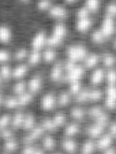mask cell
Segmentation results:
<instances>
[{
    "instance_id": "obj_6",
    "label": "cell",
    "mask_w": 116,
    "mask_h": 154,
    "mask_svg": "<svg viewBox=\"0 0 116 154\" xmlns=\"http://www.w3.org/2000/svg\"><path fill=\"white\" fill-rule=\"evenodd\" d=\"M81 4L92 15H98L102 11L104 0H82Z\"/></svg>"
},
{
    "instance_id": "obj_25",
    "label": "cell",
    "mask_w": 116,
    "mask_h": 154,
    "mask_svg": "<svg viewBox=\"0 0 116 154\" xmlns=\"http://www.w3.org/2000/svg\"><path fill=\"white\" fill-rule=\"evenodd\" d=\"M25 116L22 112H17L13 116L11 119V125L13 128L17 129L20 127H22L24 119Z\"/></svg>"
},
{
    "instance_id": "obj_44",
    "label": "cell",
    "mask_w": 116,
    "mask_h": 154,
    "mask_svg": "<svg viewBox=\"0 0 116 154\" xmlns=\"http://www.w3.org/2000/svg\"><path fill=\"white\" fill-rule=\"evenodd\" d=\"M104 112L99 107H94L90 109L89 111V115L93 118H97L99 116L102 115Z\"/></svg>"
},
{
    "instance_id": "obj_45",
    "label": "cell",
    "mask_w": 116,
    "mask_h": 154,
    "mask_svg": "<svg viewBox=\"0 0 116 154\" xmlns=\"http://www.w3.org/2000/svg\"><path fill=\"white\" fill-rule=\"evenodd\" d=\"M22 152L25 154H42L43 151L39 148H37L33 146H27L23 149Z\"/></svg>"
},
{
    "instance_id": "obj_35",
    "label": "cell",
    "mask_w": 116,
    "mask_h": 154,
    "mask_svg": "<svg viewBox=\"0 0 116 154\" xmlns=\"http://www.w3.org/2000/svg\"><path fill=\"white\" fill-rule=\"evenodd\" d=\"M42 127L44 130H47L50 131H53L56 130L58 127L54 123L53 119H45L42 122Z\"/></svg>"
},
{
    "instance_id": "obj_42",
    "label": "cell",
    "mask_w": 116,
    "mask_h": 154,
    "mask_svg": "<svg viewBox=\"0 0 116 154\" xmlns=\"http://www.w3.org/2000/svg\"><path fill=\"white\" fill-rule=\"evenodd\" d=\"M70 91L73 94H77L81 91V85L79 81L70 82Z\"/></svg>"
},
{
    "instance_id": "obj_13",
    "label": "cell",
    "mask_w": 116,
    "mask_h": 154,
    "mask_svg": "<svg viewBox=\"0 0 116 154\" xmlns=\"http://www.w3.org/2000/svg\"><path fill=\"white\" fill-rule=\"evenodd\" d=\"M102 11L104 14L116 17V1L107 0L104 4Z\"/></svg>"
},
{
    "instance_id": "obj_14",
    "label": "cell",
    "mask_w": 116,
    "mask_h": 154,
    "mask_svg": "<svg viewBox=\"0 0 116 154\" xmlns=\"http://www.w3.org/2000/svg\"><path fill=\"white\" fill-rule=\"evenodd\" d=\"M27 59L30 65L36 66L42 60V53L41 51L31 50L28 53Z\"/></svg>"
},
{
    "instance_id": "obj_34",
    "label": "cell",
    "mask_w": 116,
    "mask_h": 154,
    "mask_svg": "<svg viewBox=\"0 0 116 154\" xmlns=\"http://www.w3.org/2000/svg\"><path fill=\"white\" fill-rule=\"evenodd\" d=\"M96 145L94 142L91 140H88L83 145L81 149L82 154H92L95 150Z\"/></svg>"
},
{
    "instance_id": "obj_33",
    "label": "cell",
    "mask_w": 116,
    "mask_h": 154,
    "mask_svg": "<svg viewBox=\"0 0 116 154\" xmlns=\"http://www.w3.org/2000/svg\"><path fill=\"white\" fill-rule=\"evenodd\" d=\"M79 126L76 124H70L65 128V133L68 136H73L79 132Z\"/></svg>"
},
{
    "instance_id": "obj_31",
    "label": "cell",
    "mask_w": 116,
    "mask_h": 154,
    "mask_svg": "<svg viewBox=\"0 0 116 154\" xmlns=\"http://www.w3.org/2000/svg\"><path fill=\"white\" fill-rule=\"evenodd\" d=\"M29 51L25 47L18 48L14 53V59L17 61H21L27 58Z\"/></svg>"
},
{
    "instance_id": "obj_7",
    "label": "cell",
    "mask_w": 116,
    "mask_h": 154,
    "mask_svg": "<svg viewBox=\"0 0 116 154\" xmlns=\"http://www.w3.org/2000/svg\"><path fill=\"white\" fill-rule=\"evenodd\" d=\"M12 28L7 23H0V44L7 45L11 42L13 39Z\"/></svg>"
},
{
    "instance_id": "obj_48",
    "label": "cell",
    "mask_w": 116,
    "mask_h": 154,
    "mask_svg": "<svg viewBox=\"0 0 116 154\" xmlns=\"http://www.w3.org/2000/svg\"><path fill=\"white\" fill-rule=\"evenodd\" d=\"M116 98L107 96L105 104L107 108L110 109H113L116 108Z\"/></svg>"
},
{
    "instance_id": "obj_8",
    "label": "cell",
    "mask_w": 116,
    "mask_h": 154,
    "mask_svg": "<svg viewBox=\"0 0 116 154\" xmlns=\"http://www.w3.org/2000/svg\"><path fill=\"white\" fill-rule=\"evenodd\" d=\"M55 1H57V0H34L33 5L38 13L45 15L47 10Z\"/></svg>"
},
{
    "instance_id": "obj_20",
    "label": "cell",
    "mask_w": 116,
    "mask_h": 154,
    "mask_svg": "<svg viewBox=\"0 0 116 154\" xmlns=\"http://www.w3.org/2000/svg\"><path fill=\"white\" fill-rule=\"evenodd\" d=\"M28 70V66L25 64H20L16 66L14 69L12 70L11 77L14 78H20L24 77L27 73Z\"/></svg>"
},
{
    "instance_id": "obj_32",
    "label": "cell",
    "mask_w": 116,
    "mask_h": 154,
    "mask_svg": "<svg viewBox=\"0 0 116 154\" xmlns=\"http://www.w3.org/2000/svg\"><path fill=\"white\" fill-rule=\"evenodd\" d=\"M11 58V54L8 50L0 48V65L7 63Z\"/></svg>"
},
{
    "instance_id": "obj_10",
    "label": "cell",
    "mask_w": 116,
    "mask_h": 154,
    "mask_svg": "<svg viewBox=\"0 0 116 154\" xmlns=\"http://www.w3.org/2000/svg\"><path fill=\"white\" fill-rule=\"evenodd\" d=\"M55 97L52 93H47L41 99V105L44 111H50L55 106Z\"/></svg>"
},
{
    "instance_id": "obj_56",
    "label": "cell",
    "mask_w": 116,
    "mask_h": 154,
    "mask_svg": "<svg viewBox=\"0 0 116 154\" xmlns=\"http://www.w3.org/2000/svg\"><path fill=\"white\" fill-rule=\"evenodd\" d=\"M1 81H2V79H1V78H0V84H1Z\"/></svg>"
},
{
    "instance_id": "obj_27",
    "label": "cell",
    "mask_w": 116,
    "mask_h": 154,
    "mask_svg": "<svg viewBox=\"0 0 116 154\" xmlns=\"http://www.w3.org/2000/svg\"><path fill=\"white\" fill-rule=\"evenodd\" d=\"M64 149L68 153H74L77 149L76 143L72 139H66L62 143Z\"/></svg>"
},
{
    "instance_id": "obj_40",
    "label": "cell",
    "mask_w": 116,
    "mask_h": 154,
    "mask_svg": "<svg viewBox=\"0 0 116 154\" xmlns=\"http://www.w3.org/2000/svg\"><path fill=\"white\" fill-rule=\"evenodd\" d=\"M70 96L68 93L64 92L62 94H60V96L59 97L58 102L59 105L62 106H65L68 105L70 103Z\"/></svg>"
},
{
    "instance_id": "obj_57",
    "label": "cell",
    "mask_w": 116,
    "mask_h": 154,
    "mask_svg": "<svg viewBox=\"0 0 116 154\" xmlns=\"http://www.w3.org/2000/svg\"><path fill=\"white\" fill-rule=\"evenodd\" d=\"M113 1H116V0H113Z\"/></svg>"
},
{
    "instance_id": "obj_2",
    "label": "cell",
    "mask_w": 116,
    "mask_h": 154,
    "mask_svg": "<svg viewBox=\"0 0 116 154\" xmlns=\"http://www.w3.org/2000/svg\"><path fill=\"white\" fill-rule=\"evenodd\" d=\"M45 16L56 22H64L70 16V7L60 1H55L47 10Z\"/></svg>"
},
{
    "instance_id": "obj_38",
    "label": "cell",
    "mask_w": 116,
    "mask_h": 154,
    "mask_svg": "<svg viewBox=\"0 0 116 154\" xmlns=\"http://www.w3.org/2000/svg\"><path fill=\"white\" fill-rule=\"evenodd\" d=\"M44 148L48 150H52L55 147V141L54 139L51 136H47L44 138L43 140Z\"/></svg>"
},
{
    "instance_id": "obj_1",
    "label": "cell",
    "mask_w": 116,
    "mask_h": 154,
    "mask_svg": "<svg viewBox=\"0 0 116 154\" xmlns=\"http://www.w3.org/2000/svg\"><path fill=\"white\" fill-rule=\"evenodd\" d=\"M68 35V28L64 22H56L47 34V47L57 48L61 46Z\"/></svg>"
},
{
    "instance_id": "obj_24",
    "label": "cell",
    "mask_w": 116,
    "mask_h": 154,
    "mask_svg": "<svg viewBox=\"0 0 116 154\" xmlns=\"http://www.w3.org/2000/svg\"><path fill=\"white\" fill-rule=\"evenodd\" d=\"M101 59L104 65L108 68L113 67L116 63L115 56L110 53H104V55L101 56Z\"/></svg>"
},
{
    "instance_id": "obj_21",
    "label": "cell",
    "mask_w": 116,
    "mask_h": 154,
    "mask_svg": "<svg viewBox=\"0 0 116 154\" xmlns=\"http://www.w3.org/2000/svg\"><path fill=\"white\" fill-rule=\"evenodd\" d=\"M105 76L104 71L102 68L95 70L91 75V82L93 84L96 85L102 82Z\"/></svg>"
},
{
    "instance_id": "obj_11",
    "label": "cell",
    "mask_w": 116,
    "mask_h": 154,
    "mask_svg": "<svg viewBox=\"0 0 116 154\" xmlns=\"http://www.w3.org/2000/svg\"><path fill=\"white\" fill-rule=\"evenodd\" d=\"M84 68L80 65H76V66L71 71L67 72L68 74L67 76V79L69 82L79 81L84 74Z\"/></svg>"
},
{
    "instance_id": "obj_43",
    "label": "cell",
    "mask_w": 116,
    "mask_h": 154,
    "mask_svg": "<svg viewBox=\"0 0 116 154\" xmlns=\"http://www.w3.org/2000/svg\"><path fill=\"white\" fill-rule=\"evenodd\" d=\"M55 125L58 127L62 125L65 122V116L62 114H58L52 119Z\"/></svg>"
},
{
    "instance_id": "obj_37",
    "label": "cell",
    "mask_w": 116,
    "mask_h": 154,
    "mask_svg": "<svg viewBox=\"0 0 116 154\" xmlns=\"http://www.w3.org/2000/svg\"><path fill=\"white\" fill-rule=\"evenodd\" d=\"M89 101H97L102 98V93L100 90H89Z\"/></svg>"
},
{
    "instance_id": "obj_19",
    "label": "cell",
    "mask_w": 116,
    "mask_h": 154,
    "mask_svg": "<svg viewBox=\"0 0 116 154\" xmlns=\"http://www.w3.org/2000/svg\"><path fill=\"white\" fill-rule=\"evenodd\" d=\"M42 87L41 78L37 75L32 78L29 82V88L32 93L39 91Z\"/></svg>"
},
{
    "instance_id": "obj_29",
    "label": "cell",
    "mask_w": 116,
    "mask_h": 154,
    "mask_svg": "<svg viewBox=\"0 0 116 154\" xmlns=\"http://www.w3.org/2000/svg\"><path fill=\"white\" fill-rule=\"evenodd\" d=\"M35 124V119L33 115L28 114L27 116H25L22 127L23 128L26 130H32L34 128Z\"/></svg>"
},
{
    "instance_id": "obj_50",
    "label": "cell",
    "mask_w": 116,
    "mask_h": 154,
    "mask_svg": "<svg viewBox=\"0 0 116 154\" xmlns=\"http://www.w3.org/2000/svg\"><path fill=\"white\" fill-rule=\"evenodd\" d=\"M107 96L116 98V88L114 85L109 84L107 90Z\"/></svg>"
},
{
    "instance_id": "obj_49",
    "label": "cell",
    "mask_w": 116,
    "mask_h": 154,
    "mask_svg": "<svg viewBox=\"0 0 116 154\" xmlns=\"http://www.w3.org/2000/svg\"><path fill=\"white\" fill-rule=\"evenodd\" d=\"M108 121V117L105 114H103L102 115L99 116L97 118H96V123L101 125L104 127H105Z\"/></svg>"
},
{
    "instance_id": "obj_55",
    "label": "cell",
    "mask_w": 116,
    "mask_h": 154,
    "mask_svg": "<svg viewBox=\"0 0 116 154\" xmlns=\"http://www.w3.org/2000/svg\"><path fill=\"white\" fill-rule=\"evenodd\" d=\"M3 100H4V98H3L2 96L1 95V94H0V106L2 105V103H3Z\"/></svg>"
},
{
    "instance_id": "obj_4",
    "label": "cell",
    "mask_w": 116,
    "mask_h": 154,
    "mask_svg": "<svg viewBox=\"0 0 116 154\" xmlns=\"http://www.w3.org/2000/svg\"><path fill=\"white\" fill-rule=\"evenodd\" d=\"M106 40L111 38L116 32V17L102 14L99 28H98Z\"/></svg>"
},
{
    "instance_id": "obj_52",
    "label": "cell",
    "mask_w": 116,
    "mask_h": 154,
    "mask_svg": "<svg viewBox=\"0 0 116 154\" xmlns=\"http://www.w3.org/2000/svg\"><path fill=\"white\" fill-rule=\"evenodd\" d=\"M19 4L23 5H29L33 4L34 0H16Z\"/></svg>"
},
{
    "instance_id": "obj_16",
    "label": "cell",
    "mask_w": 116,
    "mask_h": 154,
    "mask_svg": "<svg viewBox=\"0 0 116 154\" xmlns=\"http://www.w3.org/2000/svg\"><path fill=\"white\" fill-rule=\"evenodd\" d=\"M64 65L60 62H57L54 65L51 69L50 77L53 81H59L62 75Z\"/></svg>"
},
{
    "instance_id": "obj_53",
    "label": "cell",
    "mask_w": 116,
    "mask_h": 154,
    "mask_svg": "<svg viewBox=\"0 0 116 154\" xmlns=\"http://www.w3.org/2000/svg\"><path fill=\"white\" fill-rule=\"evenodd\" d=\"M110 135L111 136H115L116 134V125L115 123H113L110 127Z\"/></svg>"
},
{
    "instance_id": "obj_26",
    "label": "cell",
    "mask_w": 116,
    "mask_h": 154,
    "mask_svg": "<svg viewBox=\"0 0 116 154\" xmlns=\"http://www.w3.org/2000/svg\"><path fill=\"white\" fill-rule=\"evenodd\" d=\"M12 74V69L7 63L0 65V78L2 80H8Z\"/></svg>"
},
{
    "instance_id": "obj_54",
    "label": "cell",
    "mask_w": 116,
    "mask_h": 154,
    "mask_svg": "<svg viewBox=\"0 0 116 154\" xmlns=\"http://www.w3.org/2000/svg\"><path fill=\"white\" fill-rule=\"evenodd\" d=\"M116 151L113 148H111L110 147H109L108 148L106 149L105 150H104V153L107 154H115Z\"/></svg>"
},
{
    "instance_id": "obj_36",
    "label": "cell",
    "mask_w": 116,
    "mask_h": 154,
    "mask_svg": "<svg viewBox=\"0 0 116 154\" xmlns=\"http://www.w3.org/2000/svg\"><path fill=\"white\" fill-rule=\"evenodd\" d=\"M11 119V117L9 114H3L0 116V131L7 128Z\"/></svg>"
},
{
    "instance_id": "obj_47",
    "label": "cell",
    "mask_w": 116,
    "mask_h": 154,
    "mask_svg": "<svg viewBox=\"0 0 116 154\" xmlns=\"http://www.w3.org/2000/svg\"><path fill=\"white\" fill-rule=\"evenodd\" d=\"M107 80L109 84L114 85L116 81V73L114 70H110L108 71L107 75Z\"/></svg>"
},
{
    "instance_id": "obj_23",
    "label": "cell",
    "mask_w": 116,
    "mask_h": 154,
    "mask_svg": "<svg viewBox=\"0 0 116 154\" xmlns=\"http://www.w3.org/2000/svg\"><path fill=\"white\" fill-rule=\"evenodd\" d=\"M90 39L93 44L98 45L102 44L107 41L98 28L92 32Z\"/></svg>"
},
{
    "instance_id": "obj_17",
    "label": "cell",
    "mask_w": 116,
    "mask_h": 154,
    "mask_svg": "<svg viewBox=\"0 0 116 154\" xmlns=\"http://www.w3.org/2000/svg\"><path fill=\"white\" fill-rule=\"evenodd\" d=\"M104 128V126L95 123L87 128V133L91 137H98L103 133Z\"/></svg>"
},
{
    "instance_id": "obj_22",
    "label": "cell",
    "mask_w": 116,
    "mask_h": 154,
    "mask_svg": "<svg viewBox=\"0 0 116 154\" xmlns=\"http://www.w3.org/2000/svg\"><path fill=\"white\" fill-rule=\"evenodd\" d=\"M17 146L18 144L17 142L13 139V138L7 139L5 140V143L3 145V150L7 153H11L17 149Z\"/></svg>"
},
{
    "instance_id": "obj_12",
    "label": "cell",
    "mask_w": 116,
    "mask_h": 154,
    "mask_svg": "<svg viewBox=\"0 0 116 154\" xmlns=\"http://www.w3.org/2000/svg\"><path fill=\"white\" fill-rule=\"evenodd\" d=\"M44 130L42 127L33 128L29 134H28L24 139L25 143H30L39 138L43 134Z\"/></svg>"
},
{
    "instance_id": "obj_18",
    "label": "cell",
    "mask_w": 116,
    "mask_h": 154,
    "mask_svg": "<svg viewBox=\"0 0 116 154\" xmlns=\"http://www.w3.org/2000/svg\"><path fill=\"white\" fill-rule=\"evenodd\" d=\"M112 136L110 134H107L102 137L97 142L96 147L99 150H105L110 147L112 143Z\"/></svg>"
},
{
    "instance_id": "obj_15",
    "label": "cell",
    "mask_w": 116,
    "mask_h": 154,
    "mask_svg": "<svg viewBox=\"0 0 116 154\" xmlns=\"http://www.w3.org/2000/svg\"><path fill=\"white\" fill-rule=\"evenodd\" d=\"M55 48L47 47L42 53V60L45 63H52L54 62L57 57V53Z\"/></svg>"
},
{
    "instance_id": "obj_41",
    "label": "cell",
    "mask_w": 116,
    "mask_h": 154,
    "mask_svg": "<svg viewBox=\"0 0 116 154\" xmlns=\"http://www.w3.org/2000/svg\"><path fill=\"white\" fill-rule=\"evenodd\" d=\"M71 116L76 119H82L85 116L84 111L80 108H74L71 110Z\"/></svg>"
},
{
    "instance_id": "obj_30",
    "label": "cell",
    "mask_w": 116,
    "mask_h": 154,
    "mask_svg": "<svg viewBox=\"0 0 116 154\" xmlns=\"http://www.w3.org/2000/svg\"><path fill=\"white\" fill-rule=\"evenodd\" d=\"M2 105L7 109H14L19 106L17 98L8 97L4 99Z\"/></svg>"
},
{
    "instance_id": "obj_46",
    "label": "cell",
    "mask_w": 116,
    "mask_h": 154,
    "mask_svg": "<svg viewBox=\"0 0 116 154\" xmlns=\"http://www.w3.org/2000/svg\"><path fill=\"white\" fill-rule=\"evenodd\" d=\"M0 137L4 140L9 139L13 138V133L11 130L7 128L0 131Z\"/></svg>"
},
{
    "instance_id": "obj_51",
    "label": "cell",
    "mask_w": 116,
    "mask_h": 154,
    "mask_svg": "<svg viewBox=\"0 0 116 154\" xmlns=\"http://www.w3.org/2000/svg\"><path fill=\"white\" fill-rule=\"evenodd\" d=\"M62 4L67 5L68 7H76V5H78L81 3L82 0H60Z\"/></svg>"
},
{
    "instance_id": "obj_3",
    "label": "cell",
    "mask_w": 116,
    "mask_h": 154,
    "mask_svg": "<svg viewBox=\"0 0 116 154\" xmlns=\"http://www.w3.org/2000/svg\"><path fill=\"white\" fill-rule=\"evenodd\" d=\"M89 51L86 46L80 44H74L68 45L65 50L67 60L77 63L83 61Z\"/></svg>"
},
{
    "instance_id": "obj_9",
    "label": "cell",
    "mask_w": 116,
    "mask_h": 154,
    "mask_svg": "<svg viewBox=\"0 0 116 154\" xmlns=\"http://www.w3.org/2000/svg\"><path fill=\"white\" fill-rule=\"evenodd\" d=\"M101 60V56L96 53H88L86 58L84 59V67L88 69L93 68L95 67Z\"/></svg>"
},
{
    "instance_id": "obj_28",
    "label": "cell",
    "mask_w": 116,
    "mask_h": 154,
    "mask_svg": "<svg viewBox=\"0 0 116 154\" xmlns=\"http://www.w3.org/2000/svg\"><path fill=\"white\" fill-rule=\"evenodd\" d=\"M17 100L19 106H27L30 104L33 100V96L30 93H24L23 94L18 96Z\"/></svg>"
},
{
    "instance_id": "obj_39",
    "label": "cell",
    "mask_w": 116,
    "mask_h": 154,
    "mask_svg": "<svg viewBox=\"0 0 116 154\" xmlns=\"http://www.w3.org/2000/svg\"><path fill=\"white\" fill-rule=\"evenodd\" d=\"M25 89V83L24 82H18L14 85L13 87V91L16 95L19 96L23 94L24 93H25L24 92Z\"/></svg>"
},
{
    "instance_id": "obj_5",
    "label": "cell",
    "mask_w": 116,
    "mask_h": 154,
    "mask_svg": "<svg viewBox=\"0 0 116 154\" xmlns=\"http://www.w3.org/2000/svg\"><path fill=\"white\" fill-rule=\"evenodd\" d=\"M47 34L44 30H39L36 32L32 37L30 41L31 50L41 51L47 46Z\"/></svg>"
}]
</instances>
